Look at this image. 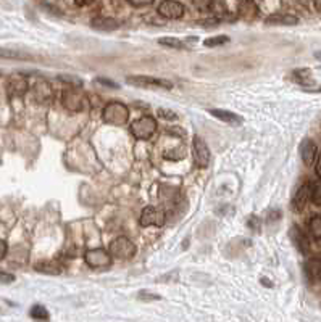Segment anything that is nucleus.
Instances as JSON below:
<instances>
[{
    "instance_id": "f257e3e1",
    "label": "nucleus",
    "mask_w": 321,
    "mask_h": 322,
    "mask_svg": "<svg viewBox=\"0 0 321 322\" xmlns=\"http://www.w3.org/2000/svg\"><path fill=\"white\" fill-rule=\"evenodd\" d=\"M129 118V110L120 102H110L102 111V119L112 126H125Z\"/></svg>"
},
{
    "instance_id": "f03ea898",
    "label": "nucleus",
    "mask_w": 321,
    "mask_h": 322,
    "mask_svg": "<svg viewBox=\"0 0 321 322\" xmlns=\"http://www.w3.org/2000/svg\"><path fill=\"white\" fill-rule=\"evenodd\" d=\"M109 253L112 258H117V260H131L134 258L136 254V245L129 240L126 237H117L115 240L110 242L109 245Z\"/></svg>"
},
{
    "instance_id": "7ed1b4c3",
    "label": "nucleus",
    "mask_w": 321,
    "mask_h": 322,
    "mask_svg": "<svg viewBox=\"0 0 321 322\" xmlns=\"http://www.w3.org/2000/svg\"><path fill=\"white\" fill-rule=\"evenodd\" d=\"M133 136L139 140H147L150 139L155 131H157V121H155L150 114H144V116L134 119L129 126Z\"/></svg>"
},
{
    "instance_id": "20e7f679",
    "label": "nucleus",
    "mask_w": 321,
    "mask_h": 322,
    "mask_svg": "<svg viewBox=\"0 0 321 322\" xmlns=\"http://www.w3.org/2000/svg\"><path fill=\"white\" fill-rule=\"evenodd\" d=\"M84 261L89 268L92 269H100V268H106L112 264V256L109 250L103 248H89L84 253Z\"/></svg>"
},
{
    "instance_id": "39448f33",
    "label": "nucleus",
    "mask_w": 321,
    "mask_h": 322,
    "mask_svg": "<svg viewBox=\"0 0 321 322\" xmlns=\"http://www.w3.org/2000/svg\"><path fill=\"white\" fill-rule=\"evenodd\" d=\"M62 103L71 111H81L86 106V94L79 92L76 87L65 89L62 92Z\"/></svg>"
},
{
    "instance_id": "423d86ee",
    "label": "nucleus",
    "mask_w": 321,
    "mask_h": 322,
    "mask_svg": "<svg viewBox=\"0 0 321 322\" xmlns=\"http://www.w3.org/2000/svg\"><path fill=\"white\" fill-rule=\"evenodd\" d=\"M128 82L131 86H137V87H144V89H163V90H171L173 82L167 81V79H158V78H152V76H129Z\"/></svg>"
},
{
    "instance_id": "0eeeda50",
    "label": "nucleus",
    "mask_w": 321,
    "mask_h": 322,
    "mask_svg": "<svg viewBox=\"0 0 321 322\" xmlns=\"http://www.w3.org/2000/svg\"><path fill=\"white\" fill-rule=\"evenodd\" d=\"M165 221H167V214H165L163 210L155 208V206H145L142 210L141 219H139L142 227H149V226L162 227L165 224Z\"/></svg>"
},
{
    "instance_id": "6e6552de",
    "label": "nucleus",
    "mask_w": 321,
    "mask_h": 322,
    "mask_svg": "<svg viewBox=\"0 0 321 322\" xmlns=\"http://www.w3.org/2000/svg\"><path fill=\"white\" fill-rule=\"evenodd\" d=\"M157 12L160 16H163V18H167V20H178L184 15L186 8L183 4L178 2V0H163V2L158 5Z\"/></svg>"
},
{
    "instance_id": "1a4fd4ad",
    "label": "nucleus",
    "mask_w": 321,
    "mask_h": 322,
    "mask_svg": "<svg viewBox=\"0 0 321 322\" xmlns=\"http://www.w3.org/2000/svg\"><path fill=\"white\" fill-rule=\"evenodd\" d=\"M192 153H194V160L195 164L199 168H207L210 164V150L207 144H205V140L199 136L194 137V142H192Z\"/></svg>"
},
{
    "instance_id": "9d476101",
    "label": "nucleus",
    "mask_w": 321,
    "mask_h": 322,
    "mask_svg": "<svg viewBox=\"0 0 321 322\" xmlns=\"http://www.w3.org/2000/svg\"><path fill=\"white\" fill-rule=\"evenodd\" d=\"M32 97H34V100L40 105H45V103H50L52 98H54V90L50 87L47 81H36L34 86H32Z\"/></svg>"
},
{
    "instance_id": "9b49d317",
    "label": "nucleus",
    "mask_w": 321,
    "mask_h": 322,
    "mask_svg": "<svg viewBox=\"0 0 321 322\" xmlns=\"http://www.w3.org/2000/svg\"><path fill=\"white\" fill-rule=\"evenodd\" d=\"M7 90L10 95L21 97L29 90V82L26 78L21 76V74H13V76H10L7 81Z\"/></svg>"
},
{
    "instance_id": "f8f14e48",
    "label": "nucleus",
    "mask_w": 321,
    "mask_h": 322,
    "mask_svg": "<svg viewBox=\"0 0 321 322\" xmlns=\"http://www.w3.org/2000/svg\"><path fill=\"white\" fill-rule=\"evenodd\" d=\"M237 15L245 21H252L258 16V7L253 0H239L237 2Z\"/></svg>"
},
{
    "instance_id": "ddd939ff",
    "label": "nucleus",
    "mask_w": 321,
    "mask_h": 322,
    "mask_svg": "<svg viewBox=\"0 0 321 322\" xmlns=\"http://www.w3.org/2000/svg\"><path fill=\"white\" fill-rule=\"evenodd\" d=\"M316 155H318V148L316 145L311 142V140H303L302 147H300V156H302V161L307 164V166H311V164L315 163L316 160Z\"/></svg>"
},
{
    "instance_id": "4468645a",
    "label": "nucleus",
    "mask_w": 321,
    "mask_h": 322,
    "mask_svg": "<svg viewBox=\"0 0 321 322\" xmlns=\"http://www.w3.org/2000/svg\"><path fill=\"white\" fill-rule=\"evenodd\" d=\"M90 26L98 31H115L121 26V23L110 16H97L92 21H90Z\"/></svg>"
},
{
    "instance_id": "2eb2a0df",
    "label": "nucleus",
    "mask_w": 321,
    "mask_h": 322,
    "mask_svg": "<svg viewBox=\"0 0 321 322\" xmlns=\"http://www.w3.org/2000/svg\"><path fill=\"white\" fill-rule=\"evenodd\" d=\"M208 113L211 116H215L217 119L228 122V124H233V126H239L242 124V116L239 114H236L233 111H226V110H208Z\"/></svg>"
},
{
    "instance_id": "dca6fc26",
    "label": "nucleus",
    "mask_w": 321,
    "mask_h": 322,
    "mask_svg": "<svg viewBox=\"0 0 321 322\" xmlns=\"http://www.w3.org/2000/svg\"><path fill=\"white\" fill-rule=\"evenodd\" d=\"M308 198H310V185L305 184V185H302L297 192H295V195H294V198H292V206H294V210H295V211H302V210L307 206Z\"/></svg>"
},
{
    "instance_id": "f3484780",
    "label": "nucleus",
    "mask_w": 321,
    "mask_h": 322,
    "mask_svg": "<svg viewBox=\"0 0 321 322\" xmlns=\"http://www.w3.org/2000/svg\"><path fill=\"white\" fill-rule=\"evenodd\" d=\"M291 238H292L294 245L299 248V251H302V253H307V251H308V248H310L308 238H307V235L300 230V227L292 226V229H291Z\"/></svg>"
},
{
    "instance_id": "a211bd4d",
    "label": "nucleus",
    "mask_w": 321,
    "mask_h": 322,
    "mask_svg": "<svg viewBox=\"0 0 321 322\" xmlns=\"http://www.w3.org/2000/svg\"><path fill=\"white\" fill-rule=\"evenodd\" d=\"M34 269L39 272H44V274H62L63 272V266L57 261H39L37 264H34Z\"/></svg>"
},
{
    "instance_id": "6ab92c4d",
    "label": "nucleus",
    "mask_w": 321,
    "mask_h": 322,
    "mask_svg": "<svg viewBox=\"0 0 321 322\" xmlns=\"http://www.w3.org/2000/svg\"><path fill=\"white\" fill-rule=\"evenodd\" d=\"M266 24H284V26H294L299 23V18L294 15H271L265 20Z\"/></svg>"
},
{
    "instance_id": "aec40b11",
    "label": "nucleus",
    "mask_w": 321,
    "mask_h": 322,
    "mask_svg": "<svg viewBox=\"0 0 321 322\" xmlns=\"http://www.w3.org/2000/svg\"><path fill=\"white\" fill-rule=\"evenodd\" d=\"M305 274L310 280H318L321 279V260L313 258L305 263Z\"/></svg>"
},
{
    "instance_id": "412c9836",
    "label": "nucleus",
    "mask_w": 321,
    "mask_h": 322,
    "mask_svg": "<svg viewBox=\"0 0 321 322\" xmlns=\"http://www.w3.org/2000/svg\"><path fill=\"white\" fill-rule=\"evenodd\" d=\"M208 12H211L213 15H215V18H218V20L226 18V16H229L226 0H211V2H210Z\"/></svg>"
},
{
    "instance_id": "4be33fe9",
    "label": "nucleus",
    "mask_w": 321,
    "mask_h": 322,
    "mask_svg": "<svg viewBox=\"0 0 321 322\" xmlns=\"http://www.w3.org/2000/svg\"><path fill=\"white\" fill-rule=\"evenodd\" d=\"M0 58H7V60H32V56L18 52V50H12V48H0Z\"/></svg>"
},
{
    "instance_id": "5701e85b",
    "label": "nucleus",
    "mask_w": 321,
    "mask_h": 322,
    "mask_svg": "<svg viewBox=\"0 0 321 322\" xmlns=\"http://www.w3.org/2000/svg\"><path fill=\"white\" fill-rule=\"evenodd\" d=\"M308 232L311 234V237L319 240L321 238V216H313L308 221Z\"/></svg>"
},
{
    "instance_id": "b1692460",
    "label": "nucleus",
    "mask_w": 321,
    "mask_h": 322,
    "mask_svg": "<svg viewBox=\"0 0 321 322\" xmlns=\"http://www.w3.org/2000/svg\"><path fill=\"white\" fill-rule=\"evenodd\" d=\"M310 200L315 205H321V179L310 184Z\"/></svg>"
},
{
    "instance_id": "393cba45",
    "label": "nucleus",
    "mask_w": 321,
    "mask_h": 322,
    "mask_svg": "<svg viewBox=\"0 0 321 322\" xmlns=\"http://www.w3.org/2000/svg\"><path fill=\"white\" fill-rule=\"evenodd\" d=\"M29 314L32 319H37V320H47L48 319V311L42 306V304H34V306L31 308Z\"/></svg>"
},
{
    "instance_id": "a878e982",
    "label": "nucleus",
    "mask_w": 321,
    "mask_h": 322,
    "mask_svg": "<svg viewBox=\"0 0 321 322\" xmlns=\"http://www.w3.org/2000/svg\"><path fill=\"white\" fill-rule=\"evenodd\" d=\"M158 44L165 45V47H170V48H186V44L183 42V40H179L176 37H162L158 39Z\"/></svg>"
},
{
    "instance_id": "bb28decb",
    "label": "nucleus",
    "mask_w": 321,
    "mask_h": 322,
    "mask_svg": "<svg viewBox=\"0 0 321 322\" xmlns=\"http://www.w3.org/2000/svg\"><path fill=\"white\" fill-rule=\"evenodd\" d=\"M226 42H229V37L221 34V36H215V37H208L203 40V45L205 47H220V45H225Z\"/></svg>"
},
{
    "instance_id": "cd10ccee",
    "label": "nucleus",
    "mask_w": 321,
    "mask_h": 322,
    "mask_svg": "<svg viewBox=\"0 0 321 322\" xmlns=\"http://www.w3.org/2000/svg\"><path fill=\"white\" fill-rule=\"evenodd\" d=\"M59 81H63V82H67V84H70L71 87H82V81L76 76H70V74H60L59 76Z\"/></svg>"
},
{
    "instance_id": "c85d7f7f",
    "label": "nucleus",
    "mask_w": 321,
    "mask_h": 322,
    "mask_svg": "<svg viewBox=\"0 0 321 322\" xmlns=\"http://www.w3.org/2000/svg\"><path fill=\"white\" fill-rule=\"evenodd\" d=\"M158 116L162 119H167V121H173V119H178V114L175 111H171L168 108H160L158 110Z\"/></svg>"
},
{
    "instance_id": "c756f323",
    "label": "nucleus",
    "mask_w": 321,
    "mask_h": 322,
    "mask_svg": "<svg viewBox=\"0 0 321 322\" xmlns=\"http://www.w3.org/2000/svg\"><path fill=\"white\" fill-rule=\"evenodd\" d=\"M210 2H211V0H192V4L195 5V8H197V10H200V12H208Z\"/></svg>"
},
{
    "instance_id": "7c9ffc66",
    "label": "nucleus",
    "mask_w": 321,
    "mask_h": 322,
    "mask_svg": "<svg viewBox=\"0 0 321 322\" xmlns=\"http://www.w3.org/2000/svg\"><path fill=\"white\" fill-rule=\"evenodd\" d=\"M139 298L144 300V301H157V300H160V295H155V293L142 290L141 293H139Z\"/></svg>"
},
{
    "instance_id": "2f4dec72",
    "label": "nucleus",
    "mask_w": 321,
    "mask_h": 322,
    "mask_svg": "<svg viewBox=\"0 0 321 322\" xmlns=\"http://www.w3.org/2000/svg\"><path fill=\"white\" fill-rule=\"evenodd\" d=\"M294 76L297 78L299 82H303V81H305V78H310V70H307V68L297 70V71L294 73Z\"/></svg>"
},
{
    "instance_id": "473e14b6",
    "label": "nucleus",
    "mask_w": 321,
    "mask_h": 322,
    "mask_svg": "<svg viewBox=\"0 0 321 322\" xmlns=\"http://www.w3.org/2000/svg\"><path fill=\"white\" fill-rule=\"evenodd\" d=\"M95 81L98 82V84L105 86V87H110V89H120V86L117 84V82H113V81H110V79H105V78H97Z\"/></svg>"
},
{
    "instance_id": "72a5a7b5",
    "label": "nucleus",
    "mask_w": 321,
    "mask_h": 322,
    "mask_svg": "<svg viewBox=\"0 0 321 322\" xmlns=\"http://www.w3.org/2000/svg\"><path fill=\"white\" fill-rule=\"evenodd\" d=\"M12 282H15V276L0 271V284H12Z\"/></svg>"
},
{
    "instance_id": "f704fd0d",
    "label": "nucleus",
    "mask_w": 321,
    "mask_h": 322,
    "mask_svg": "<svg viewBox=\"0 0 321 322\" xmlns=\"http://www.w3.org/2000/svg\"><path fill=\"white\" fill-rule=\"evenodd\" d=\"M128 4H131L133 7H147L153 4V0H128Z\"/></svg>"
},
{
    "instance_id": "c9c22d12",
    "label": "nucleus",
    "mask_w": 321,
    "mask_h": 322,
    "mask_svg": "<svg viewBox=\"0 0 321 322\" xmlns=\"http://www.w3.org/2000/svg\"><path fill=\"white\" fill-rule=\"evenodd\" d=\"M7 251H8V246L7 242H4L2 238H0V261H2L7 256Z\"/></svg>"
},
{
    "instance_id": "e433bc0d",
    "label": "nucleus",
    "mask_w": 321,
    "mask_h": 322,
    "mask_svg": "<svg viewBox=\"0 0 321 322\" xmlns=\"http://www.w3.org/2000/svg\"><path fill=\"white\" fill-rule=\"evenodd\" d=\"M249 227L250 229H255V230H258V218L257 216H252L249 219Z\"/></svg>"
},
{
    "instance_id": "4c0bfd02",
    "label": "nucleus",
    "mask_w": 321,
    "mask_h": 322,
    "mask_svg": "<svg viewBox=\"0 0 321 322\" xmlns=\"http://www.w3.org/2000/svg\"><path fill=\"white\" fill-rule=\"evenodd\" d=\"M95 0H75V4L78 7H86V5H90V4H94Z\"/></svg>"
},
{
    "instance_id": "58836bf2",
    "label": "nucleus",
    "mask_w": 321,
    "mask_h": 322,
    "mask_svg": "<svg viewBox=\"0 0 321 322\" xmlns=\"http://www.w3.org/2000/svg\"><path fill=\"white\" fill-rule=\"evenodd\" d=\"M278 218H281V213H279V211H271V213L268 214V221H275V219H278Z\"/></svg>"
},
{
    "instance_id": "ea45409f",
    "label": "nucleus",
    "mask_w": 321,
    "mask_h": 322,
    "mask_svg": "<svg viewBox=\"0 0 321 322\" xmlns=\"http://www.w3.org/2000/svg\"><path fill=\"white\" fill-rule=\"evenodd\" d=\"M316 174L321 179V153L318 155V158H316Z\"/></svg>"
},
{
    "instance_id": "a19ab883",
    "label": "nucleus",
    "mask_w": 321,
    "mask_h": 322,
    "mask_svg": "<svg viewBox=\"0 0 321 322\" xmlns=\"http://www.w3.org/2000/svg\"><path fill=\"white\" fill-rule=\"evenodd\" d=\"M313 2H315V5H316L318 10H321V0H313Z\"/></svg>"
},
{
    "instance_id": "79ce46f5",
    "label": "nucleus",
    "mask_w": 321,
    "mask_h": 322,
    "mask_svg": "<svg viewBox=\"0 0 321 322\" xmlns=\"http://www.w3.org/2000/svg\"><path fill=\"white\" fill-rule=\"evenodd\" d=\"M261 284H265V285H270V287H271V282H270V280H266V279H261Z\"/></svg>"
},
{
    "instance_id": "37998d69",
    "label": "nucleus",
    "mask_w": 321,
    "mask_h": 322,
    "mask_svg": "<svg viewBox=\"0 0 321 322\" xmlns=\"http://www.w3.org/2000/svg\"><path fill=\"white\" fill-rule=\"evenodd\" d=\"M0 76H2V73H0Z\"/></svg>"
}]
</instances>
